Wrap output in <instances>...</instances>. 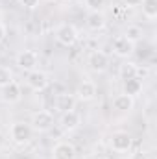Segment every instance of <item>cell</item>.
I'll return each mask as SVG.
<instances>
[{
  "mask_svg": "<svg viewBox=\"0 0 157 159\" xmlns=\"http://www.w3.org/2000/svg\"><path fill=\"white\" fill-rule=\"evenodd\" d=\"M133 159H146V157H144L142 154H135V157H133Z\"/></svg>",
  "mask_w": 157,
  "mask_h": 159,
  "instance_id": "484cf974",
  "label": "cell"
},
{
  "mask_svg": "<svg viewBox=\"0 0 157 159\" xmlns=\"http://www.w3.org/2000/svg\"><path fill=\"white\" fill-rule=\"evenodd\" d=\"M26 83H28V87H30L32 91H35V93H43V91L50 85V78H48L46 72H43V70H39V69H35V70L28 72V76H26Z\"/></svg>",
  "mask_w": 157,
  "mask_h": 159,
  "instance_id": "277c9868",
  "label": "cell"
},
{
  "mask_svg": "<svg viewBox=\"0 0 157 159\" xmlns=\"http://www.w3.org/2000/svg\"><path fill=\"white\" fill-rule=\"evenodd\" d=\"M4 146H6V137H4V133L0 131V150H2Z\"/></svg>",
  "mask_w": 157,
  "mask_h": 159,
  "instance_id": "cb8c5ba5",
  "label": "cell"
},
{
  "mask_svg": "<svg viewBox=\"0 0 157 159\" xmlns=\"http://www.w3.org/2000/svg\"><path fill=\"white\" fill-rule=\"evenodd\" d=\"M65 2H70V0H65Z\"/></svg>",
  "mask_w": 157,
  "mask_h": 159,
  "instance_id": "83f0119b",
  "label": "cell"
},
{
  "mask_svg": "<svg viewBox=\"0 0 157 159\" xmlns=\"http://www.w3.org/2000/svg\"><path fill=\"white\" fill-rule=\"evenodd\" d=\"M78 37H79L78 28H76L74 24H70V22H63V24H59L57 30H56V41H57L59 44H63V46H72V44H76Z\"/></svg>",
  "mask_w": 157,
  "mask_h": 159,
  "instance_id": "6da1fadb",
  "label": "cell"
},
{
  "mask_svg": "<svg viewBox=\"0 0 157 159\" xmlns=\"http://www.w3.org/2000/svg\"><path fill=\"white\" fill-rule=\"evenodd\" d=\"M30 126H32V129L37 131V133H46V131H50V129L54 128V115H52V111H48V109L37 111V113L32 117Z\"/></svg>",
  "mask_w": 157,
  "mask_h": 159,
  "instance_id": "7a4b0ae2",
  "label": "cell"
},
{
  "mask_svg": "<svg viewBox=\"0 0 157 159\" xmlns=\"http://www.w3.org/2000/svg\"><path fill=\"white\" fill-rule=\"evenodd\" d=\"M85 6L91 11H102V7L105 6V0H85Z\"/></svg>",
  "mask_w": 157,
  "mask_h": 159,
  "instance_id": "44dd1931",
  "label": "cell"
},
{
  "mask_svg": "<svg viewBox=\"0 0 157 159\" xmlns=\"http://www.w3.org/2000/svg\"><path fill=\"white\" fill-rule=\"evenodd\" d=\"M111 148L118 152V154H124V152H128L129 148H131V144H133V139H131V135L128 133V131H115L113 135H111Z\"/></svg>",
  "mask_w": 157,
  "mask_h": 159,
  "instance_id": "8992f818",
  "label": "cell"
},
{
  "mask_svg": "<svg viewBox=\"0 0 157 159\" xmlns=\"http://www.w3.org/2000/svg\"><path fill=\"white\" fill-rule=\"evenodd\" d=\"M141 6H142V13L146 19L154 20L157 17V0H142Z\"/></svg>",
  "mask_w": 157,
  "mask_h": 159,
  "instance_id": "ac0fdd59",
  "label": "cell"
},
{
  "mask_svg": "<svg viewBox=\"0 0 157 159\" xmlns=\"http://www.w3.org/2000/svg\"><path fill=\"white\" fill-rule=\"evenodd\" d=\"M76 106V96L74 94H69V93H61L56 96V109L59 113H67L70 109H74Z\"/></svg>",
  "mask_w": 157,
  "mask_h": 159,
  "instance_id": "4fadbf2b",
  "label": "cell"
},
{
  "mask_svg": "<svg viewBox=\"0 0 157 159\" xmlns=\"http://www.w3.org/2000/svg\"><path fill=\"white\" fill-rule=\"evenodd\" d=\"M52 159H76V148L69 141H59L52 148Z\"/></svg>",
  "mask_w": 157,
  "mask_h": 159,
  "instance_id": "9c48e42d",
  "label": "cell"
},
{
  "mask_svg": "<svg viewBox=\"0 0 157 159\" xmlns=\"http://www.w3.org/2000/svg\"><path fill=\"white\" fill-rule=\"evenodd\" d=\"M111 48H113V54L118 56V57H129L133 54V50H135V44L131 41H128L124 35H118V37L113 39Z\"/></svg>",
  "mask_w": 157,
  "mask_h": 159,
  "instance_id": "ba28073f",
  "label": "cell"
},
{
  "mask_svg": "<svg viewBox=\"0 0 157 159\" xmlns=\"http://www.w3.org/2000/svg\"><path fill=\"white\" fill-rule=\"evenodd\" d=\"M105 22H107V19H105L104 11H91L89 17H87V28L92 30V32L102 30L105 26Z\"/></svg>",
  "mask_w": 157,
  "mask_h": 159,
  "instance_id": "9a60e30c",
  "label": "cell"
},
{
  "mask_svg": "<svg viewBox=\"0 0 157 159\" xmlns=\"http://www.w3.org/2000/svg\"><path fill=\"white\" fill-rule=\"evenodd\" d=\"M0 98H2V102H6V104H15V102H19V100L22 98L20 85H19L17 81H11V83L0 87Z\"/></svg>",
  "mask_w": 157,
  "mask_h": 159,
  "instance_id": "52a82bcc",
  "label": "cell"
},
{
  "mask_svg": "<svg viewBox=\"0 0 157 159\" xmlns=\"http://www.w3.org/2000/svg\"><path fill=\"white\" fill-rule=\"evenodd\" d=\"M20 4L26 7V9H35L39 6V0H20Z\"/></svg>",
  "mask_w": 157,
  "mask_h": 159,
  "instance_id": "7402d4cb",
  "label": "cell"
},
{
  "mask_svg": "<svg viewBox=\"0 0 157 159\" xmlns=\"http://www.w3.org/2000/svg\"><path fill=\"white\" fill-rule=\"evenodd\" d=\"M96 85H94V81H89V80H85V81H81L78 85V91H76V96H78V100L81 102H91V100H94L96 98Z\"/></svg>",
  "mask_w": 157,
  "mask_h": 159,
  "instance_id": "7c38bea8",
  "label": "cell"
},
{
  "mask_svg": "<svg viewBox=\"0 0 157 159\" xmlns=\"http://www.w3.org/2000/svg\"><path fill=\"white\" fill-rule=\"evenodd\" d=\"M17 65H19V69L24 70V72L35 70L37 65H39V56H37V52H34V50H22V52L17 56Z\"/></svg>",
  "mask_w": 157,
  "mask_h": 159,
  "instance_id": "5b68a950",
  "label": "cell"
},
{
  "mask_svg": "<svg viewBox=\"0 0 157 159\" xmlns=\"http://www.w3.org/2000/svg\"><path fill=\"white\" fill-rule=\"evenodd\" d=\"M124 37L135 44V43H139V41L142 39V30L139 26H128L126 32H124Z\"/></svg>",
  "mask_w": 157,
  "mask_h": 159,
  "instance_id": "d6986e66",
  "label": "cell"
},
{
  "mask_svg": "<svg viewBox=\"0 0 157 159\" xmlns=\"http://www.w3.org/2000/svg\"><path fill=\"white\" fill-rule=\"evenodd\" d=\"M79 124H81V117H79L78 111L70 109V111H67V113H61L59 126H61L65 131H74V129H78Z\"/></svg>",
  "mask_w": 157,
  "mask_h": 159,
  "instance_id": "8fae6325",
  "label": "cell"
},
{
  "mask_svg": "<svg viewBox=\"0 0 157 159\" xmlns=\"http://www.w3.org/2000/svg\"><path fill=\"white\" fill-rule=\"evenodd\" d=\"M135 106V98L133 96H128V94H118L113 98V109H117L120 113H126V111H131Z\"/></svg>",
  "mask_w": 157,
  "mask_h": 159,
  "instance_id": "5bb4252c",
  "label": "cell"
},
{
  "mask_svg": "<svg viewBox=\"0 0 157 159\" xmlns=\"http://www.w3.org/2000/svg\"><path fill=\"white\" fill-rule=\"evenodd\" d=\"M96 159H107V157H96Z\"/></svg>",
  "mask_w": 157,
  "mask_h": 159,
  "instance_id": "4316f807",
  "label": "cell"
},
{
  "mask_svg": "<svg viewBox=\"0 0 157 159\" xmlns=\"http://www.w3.org/2000/svg\"><path fill=\"white\" fill-rule=\"evenodd\" d=\"M4 37H6V28H4V26L0 24V43L4 41Z\"/></svg>",
  "mask_w": 157,
  "mask_h": 159,
  "instance_id": "d4e9b609",
  "label": "cell"
},
{
  "mask_svg": "<svg viewBox=\"0 0 157 159\" xmlns=\"http://www.w3.org/2000/svg\"><path fill=\"white\" fill-rule=\"evenodd\" d=\"M139 67L135 65V63H131V61H128V63H124V65H120V69H118V74H120V78L124 80H131V78H139Z\"/></svg>",
  "mask_w": 157,
  "mask_h": 159,
  "instance_id": "e0dca14e",
  "label": "cell"
},
{
  "mask_svg": "<svg viewBox=\"0 0 157 159\" xmlns=\"http://www.w3.org/2000/svg\"><path fill=\"white\" fill-rule=\"evenodd\" d=\"M89 65L94 72H104L107 67H109V56L102 50H94L91 56H89Z\"/></svg>",
  "mask_w": 157,
  "mask_h": 159,
  "instance_id": "30bf717a",
  "label": "cell"
},
{
  "mask_svg": "<svg viewBox=\"0 0 157 159\" xmlns=\"http://www.w3.org/2000/svg\"><path fill=\"white\" fill-rule=\"evenodd\" d=\"M32 135H34V129H32V126L30 124H26V122H15L13 126H11V129H9V137H11V141L15 143V144H28L30 141H32Z\"/></svg>",
  "mask_w": 157,
  "mask_h": 159,
  "instance_id": "3957f363",
  "label": "cell"
},
{
  "mask_svg": "<svg viewBox=\"0 0 157 159\" xmlns=\"http://www.w3.org/2000/svg\"><path fill=\"white\" fill-rule=\"evenodd\" d=\"M11 81H15V80H13V70H11L9 67L0 65V87H4V85H7V83H11Z\"/></svg>",
  "mask_w": 157,
  "mask_h": 159,
  "instance_id": "ffe728a7",
  "label": "cell"
},
{
  "mask_svg": "<svg viewBox=\"0 0 157 159\" xmlns=\"http://www.w3.org/2000/svg\"><path fill=\"white\" fill-rule=\"evenodd\" d=\"M122 91H124V94H128V96H137V94H141V91H142V81L139 78H131V80H126L124 81V87H122Z\"/></svg>",
  "mask_w": 157,
  "mask_h": 159,
  "instance_id": "2e32d148",
  "label": "cell"
},
{
  "mask_svg": "<svg viewBox=\"0 0 157 159\" xmlns=\"http://www.w3.org/2000/svg\"><path fill=\"white\" fill-rule=\"evenodd\" d=\"M124 2H126V6H129V7H137V6L142 4V0H124Z\"/></svg>",
  "mask_w": 157,
  "mask_h": 159,
  "instance_id": "603a6c76",
  "label": "cell"
}]
</instances>
